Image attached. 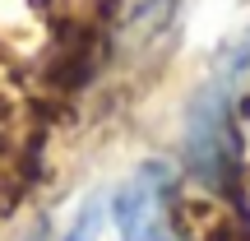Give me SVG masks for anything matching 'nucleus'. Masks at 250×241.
Instances as JSON below:
<instances>
[{
    "label": "nucleus",
    "mask_w": 250,
    "mask_h": 241,
    "mask_svg": "<svg viewBox=\"0 0 250 241\" xmlns=\"http://www.w3.org/2000/svg\"><path fill=\"white\" fill-rule=\"evenodd\" d=\"M186 162L204 186L232 190L236 195V162H241V144H236L232 125V88L223 79H208L195 93L186 116Z\"/></svg>",
    "instance_id": "nucleus-1"
},
{
    "label": "nucleus",
    "mask_w": 250,
    "mask_h": 241,
    "mask_svg": "<svg viewBox=\"0 0 250 241\" xmlns=\"http://www.w3.org/2000/svg\"><path fill=\"white\" fill-rule=\"evenodd\" d=\"M116 227L121 241H186L171 209V172L162 162L139 167L116 195Z\"/></svg>",
    "instance_id": "nucleus-2"
},
{
    "label": "nucleus",
    "mask_w": 250,
    "mask_h": 241,
    "mask_svg": "<svg viewBox=\"0 0 250 241\" xmlns=\"http://www.w3.org/2000/svg\"><path fill=\"white\" fill-rule=\"evenodd\" d=\"M102 65V46H98V33L93 28H74L70 37L61 42V51L51 56V65H46V79L56 84V88H83V84L98 74Z\"/></svg>",
    "instance_id": "nucleus-3"
},
{
    "label": "nucleus",
    "mask_w": 250,
    "mask_h": 241,
    "mask_svg": "<svg viewBox=\"0 0 250 241\" xmlns=\"http://www.w3.org/2000/svg\"><path fill=\"white\" fill-rule=\"evenodd\" d=\"M176 19V0H144L125 19V46H148L153 37H162Z\"/></svg>",
    "instance_id": "nucleus-4"
},
{
    "label": "nucleus",
    "mask_w": 250,
    "mask_h": 241,
    "mask_svg": "<svg viewBox=\"0 0 250 241\" xmlns=\"http://www.w3.org/2000/svg\"><path fill=\"white\" fill-rule=\"evenodd\" d=\"M98 232H102V199H88L79 209V218H74V227L61 241H98Z\"/></svg>",
    "instance_id": "nucleus-5"
},
{
    "label": "nucleus",
    "mask_w": 250,
    "mask_h": 241,
    "mask_svg": "<svg viewBox=\"0 0 250 241\" xmlns=\"http://www.w3.org/2000/svg\"><path fill=\"white\" fill-rule=\"evenodd\" d=\"M33 241H42V232H37V237H33Z\"/></svg>",
    "instance_id": "nucleus-6"
}]
</instances>
